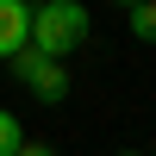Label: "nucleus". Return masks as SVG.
<instances>
[{"instance_id":"obj_6","label":"nucleus","mask_w":156,"mask_h":156,"mask_svg":"<svg viewBox=\"0 0 156 156\" xmlns=\"http://www.w3.org/2000/svg\"><path fill=\"white\" fill-rule=\"evenodd\" d=\"M19 156H56V150H50V144H31V137H25V150Z\"/></svg>"},{"instance_id":"obj_7","label":"nucleus","mask_w":156,"mask_h":156,"mask_svg":"<svg viewBox=\"0 0 156 156\" xmlns=\"http://www.w3.org/2000/svg\"><path fill=\"white\" fill-rule=\"evenodd\" d=\"M119 156H137V150H119Z\"/></svg>"},{"instance_id":"obj_3","label":"nucleus","mask_w":156,"mask_h":156,"mask_svg":"<svg viewBox=\"0 0 156 156\" xmlns=\"http://www.w3.org/2000/svg\"><path fill=\"white\" fill-rule=\"evenodd\" d=\"M31 50V6L25 0H0V62Z\"/></svg>"},{"instance_id":"obj_2","label":"nucleus","mask_w":156,"mask_h":156,"mask_svg":"<svg viewBox=\"0 0 156 156\" xmlns=\"http://www.w3.org/2000/svg\"><path fill=\"white\" fill-rule=\"evenodd\" d=\"M12 75H19V81L31 87V94L44 100V106L69 100V69H62V62H50L44 50H19V56H12Z\"/></svg>"},{"instance_id":"obj_5","label":"nucleus","mask_w":156,"mask_h":156,"mask_svg":"<svg viewBox=\"0 0 156 156\" xmlns=\"http://www.w3.org/2000/svg\"><path fill=\"white\" fill-rule=\"evenodd\" d=\"M19 150H25V131H19V119L0 106V156H19Z\"/></svg>"},{"instance_id":"obj_1","label":"nucleus","mask_w":156,"mask_h":156,"mask_svg":"<svg viewBox=\"0 0 156 156\" xmlns=\"http://www.w3.org/2000/svg\"><path fill=\"white\" fill-rule=\"evenodd\" d=\"M87 6L81 0H44V6H31V50H44L50 62H62L69 50H81L87 37Z\"/></svg>"},{"instance_id":"obj_4","label":"nucleus","mask_w":156,"mask_h":156,"mask_svg":"<svg viewBox=\"0 0 156 156\" xmlns=\"http://www.w3.org/2000/svg\"><path fill=\"white\" fill-rule=\"evenodd\" d=\"M125 25H131V37H144V44H156V0H137V6L125 12Z\"/></svg>"}]
</instances>
